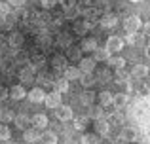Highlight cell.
Segmentation results:
<instances>
[{"instance_id": "obj_28", "label": "cell", "mask_w": 150, "mask_h": 144, "mask_svg": "<svg viewBox=\"0 0 150 144\" xmlns=\"http://www.w3.org/2000/svg\"><path fill=\"white\" fill-rule=\"evenodd\" d=\"M82 144H99V135H93V133H86L82 137Z\"/></svg>"}, {"instance_id": "obj_43", "label": "cell", "mask_w": 150, "mask_h": 144, "mask_svg": "<svg viewBox=\"0 0 150 144\" xmlns=\"http://www.w3.org/2000/svg\"><path fill=\"white\" fill-rule=\"evenodd\" d=\"M143 34H144L146 38H150V21H148V23H144V25H143Z\"/></svg>"}, {"instance_id": "obj_26", "label": "cell", "mask_w": 150, "mask_h": 144, "mask_svg": "<svg viewBox=\"0 0 150 144\" xmlns=\"http://www.w3.org/2000/svg\"><path fill=\"white\" fill-rule=\"evenodd\" d=\"M89 118H93V119H103V118H105V110H103V106H93V104H91Z\"/></svg>"}, {"instance_id": "obj_27", "label": "cell", "mask_w": 150, "mask_h": 144, "mask_svg": "<svg viewBox=\"0 0 150 144\" xmlns=\"http://www.w3.org/2000/svg\"><path fill=\"white\" fill-rule=\"evenodd\" d=\"M106 63H108L110 67H114V68H124L125 67V59L124 57H110Z\"/></svg>"}, {"instance_id": "obj_39", "label": "cell", "mask_w": 150, "mask_h": 144, "mask_svg": "<svg viewBox=\"0 0 150 144\" xmlns=\"http://www.w3.org/2000/svg\"><path fill=\"white\" fill-rule=\"evenodd\" d=\"M57 4H61V6H63V10H69V8L76 6V0H59Z\"/></svg>"}, {"instance_id": "obj_20", "label": "cell", "mask_w": 150, "mask_h": 144, "mask_svg": "<svg viewBox=\"0 0 150 144\" xmlns=\"http://www.w3.org/2000/svg\"><path fill=\"white\" fill-rule=\"evenodd\" d=\"M13 122H15V125H17L19 129H27V125L30 123V118H29V116H25V114H19V116H15V118H13Z\"/></svg>"}, {"instance_id": "obj_17", "label": "cell", "mask_w": 150, "mask_h": 144, "mask_svg": "<svg viewBox=\"0 0 150 144\" xmlns=\"http://www.w3.org/2000/svg\"><path fill=\"white\" fill-rule=\"evenodd\" d=\"M122 138H124V140H129V142L137 140V129L135 127H124V129H122Z\"/></svg>"}, {"instance_id": "obj_7", "label": "cell", "mask_w": 150, "mask_h": 144, "mask_svg": "<svg viewBox=\"0 0 150 144\" xmlns=\"http://www.w3.org/2000/svg\"><path fill=\"white\" fill-rule=\"evenodd\" d=\"M30 123H33V125L36 127V129H46V127L50 125V122H48V116H44V114H36V116H33Z\"/></svg>"}, {"instance_id": "obj_12", "label": "cell", "mask_w": 150, "mask_h": 144, "mask_svg": "<svg viewBox=\"0 0 150 144\" xmlns=\"http://www.w3.org/2000/svg\"><path fill=\"white\" fill-rule=\"evenodd\" d=\"M131 76L133 78H137V80H141V78H146L148 76V67L146 65H135L133 67V70H131Z\"/></svg>"}, {"instance_id": "obj_6", "label": "cell", "mask_w": 150, "mask_h": 144, "mask_svg": "<svg viewBox=\"0 0 150 144\" xmlns=\"http://www.w3.org/2000/svg\"><path fill=\"white\" fill-rule=\"evenodd\" d=\"M106 49H108L110 53L112 51H120V49H124V40H122L120 36H110L108 40H106Z\"/></svg>"}, {"instance_id": "obj_1", "label": "cell", "mask_w": 150, "mask_h": 144, "mask_svg": "<svg viewBox=\"0 0 150 144\" xmlns=\"http://www.w3.org/2000/svg\"><path fill=\"white\" fill-rule=\"evenodd\" d=\"M55 116H57V119H59V122H70V119L74 118L72 108H70V106H67V104H61V106H57V108H55Z\"/></svg>"}, {"instance_id": "obj_32", "label": "cell", "mask_w": 150, "mask_h": 144, "mask_svg": "<svg viewBox=\"0 0 150 144\" xmlns=\"http://www.w3.org/2000/svg\"><path fill=\"white\" fill-rule=\"evenodd\" d=\"M93 97H95V95H93V91L86 89V91L82 93V103H84V104H89V106H91V104H93Z\"/></svg>"}, {"instance_id": "obj_24", "label": "cell", "mask_w": 150, "mask_h": 144, "mask_svg": "<svg viewBox=\"0 0 150 144\" xmlns=\"http://www.w3.org/2000/svg\"><path fill=\"white\" fill-rule=\"evenodd\" d=\"M19 78H21L23 81H33V78H34V68L33 67H25L21 70V74H19Z\"/></svg>"}, {"instance_id": "obj_30", "label": "cell", "mask_w": 150, "mask_h": 144, "mask_svg": "<svg viewBox=\"0 0 150 144\" xmlns=\"http://www.w3.org/2000/svg\"><path fill=\"white\" fill-rule=\"evenodd\" d=\"M51 65H53V68H67L65 65H67V59L65 57H61V55H57V57H53V61H51Z\"/></svg>"}, {"instance_id": "obj_47", "label": "cell", "mask_w": 150, "mask_h": 144, "mask_svg": "<svg viewBox=\"0 0 150 144\" xmlns=\"http://www.w3.org/2000/svg\"><path fill=\"white\" fill-rule=\"evenodd\" d=\"M6 144H17V142H10V140H6Z\"/></svg>"}, {"instance_id": "obj_31", "label": "cell", "mask_w": 150, "mask_h": 144, "mask_svg": "<svg viewBox=\"0 0 150 144\" xmlns=\"http://www.w3.org/2000/svg\"><path fill=\"white\" fill-rule=\"evenodd\" d=\"M86 125H88V118H84V116L74 119V129H76V131H84Z\"/></svg>"}, {"instance_id": "obj_34", "label": "cell", "mask_w": 150, "mask_h": 144, "mask_svg": "<svg viewBox=\"0 0 150 144\" xmlns=\"http://www.w3.org/2000/svg\"><path fill=\"white\" fill-rule=\"evenodd\" d=\"M11 11V6L8 2H0V17H8Z\"/></svg>"}, {"instance_id": "obj_44", "label": "cell", "mask_w": 150, "mask_h": 144, "mask_svg": "<svg viewBox=\"0 0 150 144\" xmlns=\"http://www.w3.org/2000/svg\"><path fill=\"white\" fill-rule=\"evenodd\" d=\"M70 57H72V59H78V57H80V49H78V51H70Z\"/></svg>"}, {"instance_id": "obj_49", "label": "cell", "mask_w": 150, "mask_h": 144, "mask_svg": "<svg viewBox=\"0 0 150 144\" xmlns=\"http://www.w3.org/2000/svg\"><path fill=\"white\" fill-rule=\"evenodd\" d=\"M67 144H74V142H67Z\"/></svg>"}, {"instance_id": "obj_10", "label": "cell", "mask_w": 150, "mask_h": 144, "mask_svg": "<svg viewBox=\"0 0 150 144\" xmlns=\"http://www.w3.org/2000/svg\"><path fill=\"white\" fill-rule=\"evenodd\" d=\"M78 68H80V72H93V70H95V59H89V57L80 59Z\"/></svg>"}, {"instance_id": "obj_33", "label": "cell", "mask_w": 150, "mask_h": 144, "mask_svg": "<svg viewBox=\"0 0 150 144\" xmlns=\"http://www.w3.org/2000/svg\"><path fill=\"white\" fill-rule=\"evenodd\" d=\"M10 137H11V131L2 123V125H0V142H2V140H4V142L10 140Z\"/></svg>"}, {"instance_id": "obj_45", "label": "cell", "mask_w": 150, "mask_h": 144, "mask_svg": "<svg viewBox=\"0 0 150 144\" xmlns=\"http://www.w3.org/2000/svg\"><path fill=\"white\" fill-rule=\"evenodd\" d=\"M144 53H146V57H148V59H150V44L146 46V48H144Z\"/></svg>"}, {"instance_id": "obj_9", "label": "cell", "mask_w": 150, "mask_h": 144, "mask_svg": "<svg viewBox=\"0 0 150 144\" xmlns=\"http://www.w3.org/2000/svg\"><path fill=\"white\" fill-rule=\"evenodd\" d=\"M78 80H80V84L84 85L86 89H89V87L95 85V76H93V72H82Z\"/></svg>"}, {"instance_id": "obj_40", "label": "cell", "mask_w": 150, "mask_h": 144, "mask_svg": "<svg viewBox=\"0 0 150 144\" xmlns=\"http://www.w3.org/2000/svg\"><path fill=\"white\" fill-rule=\"evenodd\" d=\"M59 0H42V8H46V10H51V8L57 4Z\"/></svg>"}, {"instance_id": "obj_29", "label": "cell", "mask_w": 150, "mask_h": 144, "mask_svg": "<svg viewBox=\"0 0 150 144\" xmlns=\"http://www.w3.org/2000/svg\"><path fill=\"white\" fill-rule=\"evenodd\" d=\"M42 140H44V144H57V135L53 131H46L42 135Z\"/></svg>"}, {"instance_id": "obj_8", "label": "cell", "mask_w": 150, "mask_h": 144, "mask_svg": "<svg viewBox=\"0 0 150 144\" xmlns=\"http://www.w3.org/2000/svg\"><path fill=\"white\" fill-rule=\"evenodd\" d=\"M118 25V17L114 13H106L101 17V27L103 29H112V27Z\"/></svg>"}, {"instance_id": "obj_36", "label": "cell", "mask_w": 150, "mask_h": 144, "mask_svg": "<svg viewBox=\"0 0 150 144\" xmlns=\"http://www.w3.org/2000/svg\"><path fill=\"white\" fill-rule=\"evenodd\" d=\"M88 29H89V23H74V30L78 34H84Z\"/></svg>"}, {"instance_id": "obj_4", "label": "cell", "mask_w": 150, "mask_h": 144, "mask_svg": "<svg viewBox=\"0 0 150 144\" xmlns=\"http://www.w3.org/2000/svg\"><path fill=\"white\" fill-rule=\"evenodd\" d=\"M23 140L29 142V144L42 140V133H40V129H36V127H33V129H25V133H23Z\"/></svg>"}, {"instance_id": "obj_11", "label": "cell", "mask_w": 150, "mask_h": 144, "mask_svg": "<svg viewBox=\"0 0 150 144\" xmlns=\"http://www.w3.org/2000/svg\"><path fill=\"white\" fill-rule=\"evenodd\" d=\"M93 59H95V61H103V63H105V61L110 59V51L106 48H99V46H97V48L93 49Z\"/></svg>"}, {"instance_id": "obj_23", "label": "cell", "mask_w": 150, "mask_h": 144, "mask_svg": "<svg viewBox=\"0 0 150 144\" xmlns=\"http://www.w3.org/2000/svg\"><path fill=\"white\" fill-rule=\"evenodd\" d=\"M112 95H114V93H110V91H101L99 93L101 106H110V104H112Z\"/></svg>"}, {"instance_id": "obj_3", "label": "cell", "mask_w": 150, "mask_h": 144, "mask_svg": "<svg viewBox=\"0 0 150 144\" xmlns=\"http://www.w3.org/2000/svg\"><path fill=\"white\" fill-rule=\"evenodd\" d=\"M141 25H143V23H141L139 15H129V17L124 21V29L127 30V32H139Z\"/></svg>"}, {"instance_id": "obj_5", "label": "cell", "mask_w": 150, "mask_h": 144, "mask_svg": "<svg viewBox=\"0 0 150 144\" xmlns=\"http://www.w3.org/2000/svg\"><path fill=\"white\" fill-rule=\"evenodd\" d=\"M27 97H29L30 103L38 104V103H44V97H46V91L42 87H33L29 93H27Z\"/></svg>"}, {"instance_id": "obj_35", "label": "cell", "mask_w": 150, "mask_h": 144, "mask_svg": "<svg viewBox=\"0 0 150 144\" xmlns=\"http://www.w3.org/2000/svg\"><path fill=\"white\" fill-rule=\"evenodd\" d=\"M44 63H46L44 55H34V57H33V65H30V67H33V68H40Z\"/></svg>"}, {"instance_id": "obj_37", "label": "cell", "mask_w": 150, "mask_h": 144, "mask_svg": "<svg viewBox=\"0 0 150 144\" xmlns=\"http://www.w3.org/2000/svg\"><path fill=\"white\" fill-rule=\"evenodd\" d=\"M122 119H124V118H122L120 114H112L108 119H106V122H108L110 125H118V123H122Z\"/></svg>"}, {"instance_id": "obj_41", "label": "cell", "mask_w": 150, "mask_h": 144, "mask_svg": "<svg viewBox=\"0 0 150 144\" xmlns=\"http://www.w3.org/2000/svg\"><path fill=\"white\" fill-rule=\"evenodd\" d=\"M25 2H27V0H8V4L13 6V8H23V6H25Z\"/></svg>"}, {"instance_id": "obj_14", "label": "cell", "mask_w": 150, "mask_h": 144, "mask_svg": "<svg viewBox=\"0 0 150 144\" xmlns=\"http://www.w3.org/2000/svg\"><path fill=\"white\" fill-rule=\"evenodd\" d=\"M95 129H97V135H101V137H108V133H110V123L106 122V119H97Z\"/></svg>"}, {"instance_id": "obj_19", "label": "cell", "mask_w": 150, "mask_h": 144, "mask_svg": "<svg viewBox=\"0 0 150 144\" xmlns=\"http://www.w3.org/2000/svg\"><path fill=\"white\" fill-rule=\"evenodd\" d=\"M116 80H114V81H116V84H127V81H129V78H131V74H129L127 70H125V68H116Z\"/></svg>"}, {"instance_id": "obj_21", "label": "cell", "mask_w": 150, "mask_h": 144, "mask_svg": "<svg viewBox=\"0 0 150 144\" xmlns=\"http://www.w3.org/2000/svg\"><path fill=\"white\" fill-rule=\"evenodd\" d=\"M10 46L11 48H21L23 46V34L21 32H11L10 34Z\"/></svg>"}, {"instance_id": "obj_46", "label": "cell", "mask_w": 150, "mask_h": 144, "mask_svg": "<svg viewBox=\"0 0 150 144\" xmlns=\"http://www.w3.org/2000/svg\"><path fill=\"white\" fill-rule=\"evenodd\" d=\"M133 4H141V2H144V0H131Z\"/></svg>"}, {"instance_id": "obj_13", "label": "cell", "mask_w": 150, "mask_h": 144, "mask_svg": "<svg viewBox=\"0 0 150 144\" xmlns=\"http://www.w3.org/2000/svg\"><path fill=\"white\" fill-rule=\"evenodd\" d=\"M10 97H11L13 100H21V99H25V97H27L25 87H23V85H13V87L10 89Z\"/></svg>"}, {"instance_id": "obj_48", "label": "cell", "mask_w": 150, "mask_h": 144, "mask_svg": "<svg viewBox=\"0 0 150 144\" xmlns=\"http://www.w3.org/2000/svg\"><path fill=\"white\" fill-rule=\"evenodd\" d=\"M105 144H114V142H110V140H106V142H105Z\"/></svg>"}, {"instance_id": "obj_2", "label": "cell", "mask_w": 150, "mask_h": 144, "mask_svg": "<svg viewBox=\"0 0 150 144\" xmlns=\"http://www.w3.org/2000/svg\"><path fill=\"white\" fill-rule=\"evenodd\" d=\"M44 104L48 108H57V106H61V93L59 91H51V93H46V97H44Z\"/></svg>"}, {"instance_id": "obj_22", "label": "cell", "mask_w": 150, "mask_h": 144, "mask_svg": "<svg viewBox=\"0 0 150 144\" xmlns=\"http://www.w3.org/2000/svg\"><path fill=\"white\" fill-rule=\"evenodd\" d=\"M13 112L11 108H0V122L2 123H8V122H13Z\"/></svg>"}, {"instance_id": "obj_16", "label": "cell", "mask_w": 150, "mask_h": 144, "mask_svg": "<svg viewBox=\"0 0 150 144\" xmlns=\"http://www.w3.org/2000/svg\"><path fill=\"white\" fill-rule=\"evenodd\" d=\"M80 68H78V67H67L65 68V70H63V76H65L67 78V80H78V78H80Z\"/></svg>"}, {"instance_id": "obj_25", "label": "cell", "mask_w": 150, "mask_h": 144, "mask_svg": "<svg viewBox=\"0 0 150 144\" xmlns=\"http://www.w3.org/2000/svg\"><path fill=\"white\" fill-rule=\"evenodd\" d=\"M95 48H97V40L95 38H86V40L82 42V49H84V51H93Z\"/></svg>"}, {"instance_id": "obj_38", "label": "cell", "mask_w": 150, "mask_h": 144, "mask_svg": "<svg viewBox=\"0 0 150 144\" xmlns=\"http://www.w3.org/2000/svg\"><path fill=\"white\" fill-rule=\"evenodd\" d=\"M76 15H78V8H76V6H72V8H69V10H65V17L74 19Z\"/></svg>"}, {"instance_id": "obj_42", "label": "cell", "mask_w": 150, "mask_h": 144, "mask_svg": "<svg viewBox=\"0 0 150 144\" xmlns=\"http://www.w3.org/2000/svg\"><path fill=\"white\" fill-rule=\"evenodd\" d=\"M8 97H10V89H6V87H2V85H0V100L8 99Z\"/></svg>"}, {"instance_id": "obj_18", "label": "cell", "mask_w": 150, "mask_h": 144, "mask_svg": "<svg viewBox=\"0 0 150 144\" xmlns=\"http://www.w3.org/2000/svg\"><path fill=\"white\" fill-rule=\"evenodd\" d=\"M53 85H55V91H59V93H67L69 91V80H67L65 76L57 78V80L53 81Z\"/></svg>"}, {"instance_id": "obj_15", "label": "cell", "mask_w": 150, "mask_h": 144, "mask_svg": "<svg viewBox=\"0 0 150 144\" xmlns=\"http://www.w3.org/2000/svg\"><path fill=\"white\" fill-rule=\"evenodd\" d=\"M112 104L116 108H124L127 104V93H114L112 95Z\"/></svg>"}]
</instances>
